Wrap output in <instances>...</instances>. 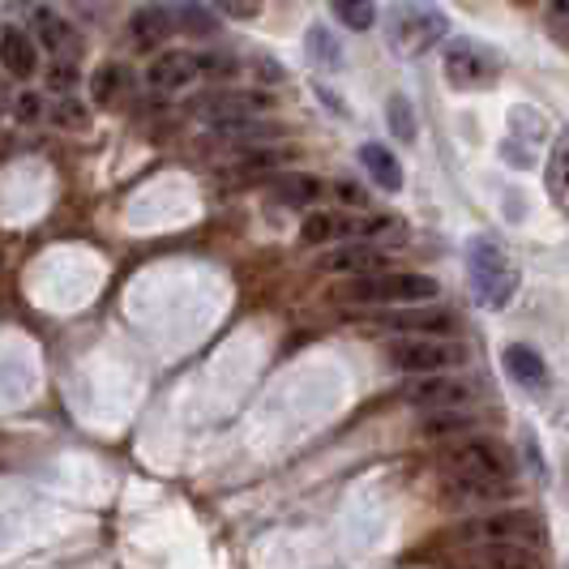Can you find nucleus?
<instances>
[{
  "instance_id": "f257e3e1",
  "label": "nucleus",
  "mask_w": 569,
  "mask_h": 569,
  "mask_svg": "<svg viewBox=\"0 0 569 569\" xmlns=\"http://www.w3.org/2000/svg\"><path fill=\"white\" fill-rule=\"evenodd\" d=\"M467 279L485 309H506L518 296V261L497 236H471L467 244Z\"/></svg>"
},
{
  "instance_id": "6ab92c4d",
  "label": "nucleus",
  "mask_w": 569,
  "mask_h": 569,
  "mask_svg": "<svg viewBox=\"0 0 569 569\" xmlns=\"http://www.w3.org/2000/svg\"><path fill=\"white\" fill-rule=\"evenodd\" d=\"M124 86H129V69L124 64H99L94 78H90V99L99 108H112L116 99L124 94Z\"/></svg>"
},
{
  "instance_id": "a211bd4d",
  "label": "nucleus",
  "mask_w": 569,
  "mask_h": 569,
  "mask_svg": "<svg viewBox=\"0 0 569 569\" xmlns=\"http://www.w3.org/2000/svg\"><path fill=\"white\" fill-rule=\"evenodd\" d=\"M34 34H39V43L48 48V52H57L64 60V52H73V27L52 13V9H34Z\"/></svg>"
},
{
  "instance_id": "20e7f679",
  "label": "nucleus",
  "mask_w": 569,
  "mask_h": 569,
  "mask_svg": "<svg viewBox=\"0 0 569 569\" xmlns=\"http://www.w3.org/2000/svg\"><path fill=\"white\" fill-rule=\"evenodd\" d=\"M441 69L455 90H488L501 78V57L480 39H455L441 57Z\"/></svg>"
},
{
  "instance_id": "7ed1b4c3",
  "label": "nucleus",
  "mask_w": 569,
  "mask_h": 569,
  "mask_svg": "<svg viewBox=\"0 0 569 569\" xmlns=\"http://www.w3.org/2000/svg\"><path fill=\"white\" fill-rule=\"evenodd\" d=\"M386 34H390V48L399 57H425L428 48H437L450 34V18L432 0H399L386 18Z\"/></svg>"
},
{
  "instance_id": "4be33fe9",
  "label": "nucleus",
  "mask_w": 569,
  "mask_h": 569,
  "mask_svg": "<svg viewBox=\"0 0 569 569\" xmlns=\"http://www.w3.org/2000/svg\"><path fill=\"white\" fill-rule=\"evenodd\" d=\"M386 120H390V133L399 142H416V112H411V99L407 94H390L386 99Z\"/></svg>"
},
{
  "instance_id": "2f4dec72",
  "label": "nucleus",
  "mask_w": 569,
  "mask_h": 569,
  "mask_svg": "<svg viewBox=\"0 0 569 569\" xmlns=\"http://www.w3.org/2000/svg\"><path fill=\"white\" fill-rule=\"evenodd\" d=\"M13 108H18V116H22V120H27V124H34V120H43V99H39V94H34V90H22V94H18V103H13Z\"/></svg>"
},
{
  "instance_id": "423d86ee",
  "label": "nucleus",
  "mask_w": 569,
  "mask_h": 569,
  "mask_svg": "<svg viewBox=\"0 0 569 569\" xmlns=\"http://www.w3.org/2000/svg\"><path fill=\"white\" fill-rule=\"evenodd\" d=\"M462 360H467V351L458 342L428 339V335H411V339L390 342V365L402 372H420V377H428V372H450Z\"/></svg>"
},
{
  "instance_id": "c85d7f7f",
  "label": "nucleus",
  "mask_w": 569,
  "mask_h": 569,
  "mask_svg": "<svg viewBox=\"0 0 569 569\" xmlns=\"http://www.w3.org/2000/svg\"><path fill=\"white\" fill-rule=\"evenodd\" d=\"M309 52H313V60H326V64H339V43L326 34L321 27L309 30Z\"/></svg>"
},
{
  "instance_id": "4468645a",
  "label": "nucleus",
  "mask_w": 569,
  "mask_h": 569,
  "mask_svg": "<svg viewBox=\"0 0 569 569\" xmlns=\"http://www.w3.org/2000/svg\"><path fill=\"white\" fill-rule=\"evenodd\" d=\"M360 163H365V171L372 176L377 189H386V193H399L402 189V163L395 159V150H386L381 142H365L360 146Z\"/></svg>"
},
{
  "instance_id": "9b49d317",
  "label": "nucleus",
  "mask_w": 569,
  "mask_h": 569,
  "mask_svg": "<svg viewBox=\"0 0 569 569\" xmlns=\"http://www.w3.org/2000/svg\"><path fill=\"white\" fill-rule=\"evenodd\" d=\"M501 365L522 390H548V365H543V356L531 342H510L501 351Z\"/></svg>"
},
{
  "instance_id": "412c9836",
  "label": "nucleus",
  "mask_w": 569,
  "mask_h": 569,
  "mask_svg": "<svg viewBox=\"0 0 569 569\" xmlns=\"http://www.w3.org/2000/svg\"><path fill=\"white\" fill-rule=\"evenodd\" d=\"M335 18L347 30H372L377 27V0H330Z\"/></svg>"
},
{
  "instance_id": "2eb2a0df",
  "label": "nucleus",
  "mask_w": 569,
  "mask_h": 569,
  "mask_svg": "<svg viewBox=\"0 0 569 569\" xmlns=\"http://www.w3.org/2000/svg\"><path fill=\"white\" fill-rule=\"evenodd\" d=\"M543 180H548L552 201H557L561 210H569V129H561L552 150H548V171H543Z\"/></svg>"
},
{
  "instance_id": "dca6fc26",
  "label": "nucleus",
  "mask_w": 569,
  "mask_h": 569,
  "mask_svg": "<svg viewBox=\"0 0 569 569\" xmlns=\"http://www.w3.org/2000/svg\"><path fill=\"white\" fill-rule=\"evenodd\" d=\"M321 193H326V184L317 176H309V171H283V176H274V198L287 201V206H313Z\"/></svg>"
},
{
  "instance_id": "9d476101",
  "label": "nucleus",
  "mask_w": 569,
  "mask_h": 569,
  "mask_svg": "<svg viewBox=\"0 0 569 569\" xmlns=\"http://www.w3.org/2000/svg\"><path fill=\"white\" fill-rule=\"evenodd\" d=\"M467 399H471V390H467L462 381H455V377H446V372H428L416 386H407V402L432 407V411H441V407H462Z\"/></svg>"
},
{
  "instance_id": "f03ea898",
  "label": "nucleus",
  "mask_w": 569,
  "mask_h": 569,
  "mask_svg": "<svg viewBox=\"0 0 569 569\" xmlns=\"http://www.w3.org/2000/svg\"><path fill=\"white\" fill-rule=\"evenodd\" d=\"M441 283L420 270H395V274H356L339 287L347 305H432Z\"/></svg>"
},
{
  "instance_id": "0eeeda50",
  "label": "nucleus",
  "mask_w": 569,
  "mask_h": 569,
  "mask_svg": "<svg viewBox=\"0 0 569 569\" xmlns=\"http://www.w3.org/2000/svg\"><path fill=\"white\" fill-rule=\"evenodd\" d=\"M471 536H480L488 543H518V548H531V543H543V522L540 513L531 510H497L480 518L471 527Z\"/></svg>"
},
{
  "instance_id": "39448f33",
  "label": "nucleus",
  "mask_w": 569,
  "mask_h": 569,
  "mask_svg": "<svg viewBox=\"0 0 569 569\" xmlns=\"http://www.w3.org/2000/svg\"><path fill=\"white\" fill-rule=\"evenodd\" d=\"M446 476H458L467 485H480L501 497L510 488V462L501 458V450H492L488 441H462L446 458Z\"/></svg>"
},
{
  "instance_id": "f8f14e48",
  "label": "nucleus",
  "mask_w": 569,
  "mask_h": 569,
  "mask_svg": "<svg viewBox=\"0 0 569 569\" xmlns=\"http://www.w3.org/2000/svg\"><path fill=\"white\" fill-rule=\"evenodd\" d=\"M0 64H4V73L18 78V82L34 78V69H39V48H34V39H30L27 30L9 27L0 34Z\"/></svg>"
},
{
  "instance_id": "aec40b11",
  "label": "nucleus",
  "mask_w": 569,
  "mask_h": 569,
  "mask_svg": "<svg viewBox=\"0 0 569 569\" xmlns=\"http://www.w3.org/2000/svg\"><path fill=\"white\" fill-rule=\"evenodd\" d=\"M488 569H540V557L531 548H518V543H488L485 552Z\"/></svg>"
},
{
  "instance_id": "cd10ccee",
  "label": "nucleus",
  "mask_w": 569,
  "mask_h": 569,
  "mask_svg": "<svg viewBox=\"0 0 569 569\" xmlns=\"http://www.w3.org/2000/svg\"><path fill=\"white\" fill-rule=\"evenodd\" d=\"M548 30L557 43H569V0H548Z\"/></svg>"
},
{
  "instance_id": "6e6552de",
  "label": "nucleus",
  "mask_w": 569,
  "mask_h": 569,
  "mask_svg": "<svg viewBox=\"0 0 569 569\" xmlns=\"http://www.w3.org/2000/svg\"><path fill=\"white\" fill-rule=\"evenodd\" d=\"M198 78L201 57H193V52H163V57L150 60V69H146V82L154 86V90H184Z\"/></svg>"
},
{
  "instance_id": "bb28decb",
  "label": "nucleus",
  "mask_w": 569,
  "mask_h": 569,
  "mask_svg": "<svg viewBox=\"0 0 569 569\" xmlns=\"http://www.w3.org/2000/svg\"><path fill=\"white\" fill-rule=\"evenodd\" d=\"M48 86L57 90L60 99H64V94H73V90H78V64H69V60H57V64L48 69Z\"/></svg>"
},
{
  "instance_id": "5701e85b",
  "label": "nucleus",
  "mask_w": 569,
  "mask_h": 569,
  "mask_svg": "<svg viewBox=\"0 0 569 569\" xmlns=\"http://www.w3.org/2000/svg\"><path fill=\"white\" fill-rule=\"evenodd\" d=\"M171 13H176V30H189V34H214V13L210 9H201L198 0H180V4H171Z\"/></svg>"
},
{
  "instance_id": "a878e982",
  "label": "nucleus",
  "mask_w": 569,
  "mask_h": 569,
  "mask_svg": "<svg viewBox=\"0 0 569 569\" xmlns=\"http://www.w3.org/2000/svg\"><path fill=\"white\" fill-rule=\"evenodd\" d=\"M57 124L60 129H86V124H90V112H86L82 103H78V99H69V94H64V99H60L57 103Z\"/></svg>"
},
{
  "instance_id": "c756f323",
  "label": "nucleus",
  "mask_w": 569,
  "mask_h": 569,
  "mask_svg": "<svg viewBox=\"0 0 569 569\" xmlns=\"http://www.w3.org/2000/svg\"><path fill=\"white\" fill-rule=\"evenodd\" d=\"M279 163H287L283 150H266V146H249V150H244V168H249V171L279 168Z\"/></svg>"
},
{
  "instance_id": "473e14b6",
  "label": "nucleus",
  "mask_w": 569,
  "mask_h": 569,
  "mask_svg": "<svg viewBox=\"0 0 569 569\" xmlns=\"http://www.w3.org/2000/svg\"><path fill=\"white\" fill-rule=\"evenodd\" d=\"M339 198L347 201V206H369V198H365L356 184H339Z\"/></svg>"
},
{
  "instance_id": "72a5a7b5",
  "label": "nucleus",
  "mask_w": 569,
  "mask_h": 569,
  "mask_svg": "<svg viewBox=\"0 0 569 569\" xmlns=\"http://www.w3.org/2000/svg\"><path fill=\"white\" fill-rule=\"evenodd\" d=\"M513 4H522V9H531V4H536V0H513Z\"/></svg>"
},
{
  "instance_id": "f704fd0d",
  "label": "nucleus",
  "mask_w": 569,
  "mask_h": 569,
  "mask_svg": "<svg viewBox=\"0 0 569 569\" xmlns=\"http://www.w3.org/2000/svg\"><path fill=\"white\" fill-rule=\"evenodd\" d=\"M0 112H4V90H0Z\"/></svg>"
},
{
  "instance_id": "b1692460",
  "label": "nucleus",
  "mask_w": 569,
  "mask_h": 569,
  "mask_svg": "<svg viewBox=\"0 0 569 569\" xmlns=\"http://www.w3.org/2000/svg\"><path fill=\"white\" fill-rule=\"evenodd\" d=\"M342 231H347V223L335 219V214H309L300 240H305V244H330V240H339Z\"/></svg>"
},
{
  "instance_id": "1a4fd4ad",
  "label": "nucleus",
  "mask_w": 569,
  "mask_h": 569,
  "mask_svg": "<svg viewBox=\"0 0 569 569\" xmlns=\"http://www.w3.org/2000/svg\"><path fill=\"white\" fill-rule=\"evenodd\" d=\"M377 326L386 330H411V335H428V339H441L455 330V313L446 309H428V305H416V309H399V313H381Z\"/></svg>"
},
{
  "instance_id": "7c9ffc66",
  "label": "nucleus",
  "mask_w": 569,
  "mask_h": 569,
  "mask_svg": "<svg viewBox=\"0 0 569 569\" xmlns=\"http://www.w3.org/2000/svg\"><path fill=\"white\" fill-rule=\"evenodd\" d=\"M219 13H228V18H236V22H249V18H257L261 13V0H210Z\"/></svg>"
},
{
  "instance_id": "ddd939ff",
  "label": "nucleus",
  "mask_w": 569,
  "mask_h": 569,
  "mask_svg": "<svg viewBox=\"0 0 569 569\" xmlns=\"http://www.w3.org/2000/svg\"><path fill=\"white\" fill-rule=\"evenodd\" d=\"M171 30H176V13H171L168 4H142V9H133V18H129V34H133L138 48H159V43H168Z\"/></svg>"
},
{
  "instance_id": "393cba45",
  "label": "nucleus",
  "mask_w": 569,
  "mask_h": 569,
  "mask_svg": "<svg viewBox=\"0 0 569 569\" xmlns=\"http://www.w3.org/2000/svg\"><path fill=\"white\" fill-rule=\"evenodd\" d=\"M462 428H471V416H462V411H441V416H428L425 420V437H446V432H462Z\"/></svg>"
},
{
  "instance_id": "f3484780",
  "label": "nucleus",
  "mask_w": 569,
  "mask_h": 569,
  "mask_svg": "<svg viewBox=\"0 0 569 569\" xmlns=\"http://www.w3.org/2000/svg\"><path fill=\"white\" fill-rule=\"evenodd\" d=\"M321 266H326V270H335V274H377L381 253L369 249V244H347V249H335Z\"/></svg>"
}]
</instances>
